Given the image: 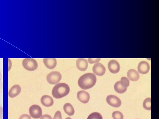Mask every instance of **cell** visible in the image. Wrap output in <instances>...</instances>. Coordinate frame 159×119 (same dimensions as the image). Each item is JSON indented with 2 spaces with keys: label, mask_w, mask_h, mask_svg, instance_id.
Segmentation results:
<instances>
[{
  "label": "cell",
  "mask_w": 159,
  "mask_h": 119,
  "mask_svg": "<svg viewBox=\"0 0 159 119\" xmlns=\"http://www.w3.org/2000/svg\"><path fill=\"white\" fill-rule=\"evenodd\" d=\"M150 66L148 63L144 61H141L139 64L138 70L139 73L142 74H145L149 72Z\"/></svg>",
  "instance_id": "obj_11"
},
{
  "label": "cell",
  "mask_w": 159,
  "mask_h": 119,
  "mask_svg": "<svg viewBox=\"0 0 159 119\" xmlns=\"http://www.w3.org/2000/svg\"><path fill=\"white\" fill-rule=\"evenodd\" d=\"M43 62L47 68L49 69H53L56 66L57 60L55 58H44Z\"/></svg>",
  "instance_id": "obj_15"
},
{
  "label": "cell",
  "mask_w": 159,
  "mask_h": 119,
  "mask_svg": "<svg viewBox=\"0 0 159 119\" xmlns=\"http://www.w3.org/2000/svg\"><path fill=\"white\" fill-rule=\"evenodd\" d=\"M108 68L110 72L115 74L118 73L120 71V67L119 63L116 60H110L108 64Z\"/></svg>",
  "instance_id": "obj_9"
},
{
  "label": "cell",
  "mask_w": 159,
  "mask_h": 119,
  "mask_svg": "<svg viewBox=\"0 0 159 119\" xmlns=\"http://www.w3.org/2000/svg\"><path fill=\"white\" fill-rule=\"evenodd\" d=\"M143 108L147 110H151V99L147 98L145 99L143 103Z\"/></svg>",
  "instance_id": "obj_18"
},
{
  "label": "cell",
  "mask_w": 159,
  "mask_h": 119,
  "mask_svg": "<svg viewBox=\"0 0 159 119\" xmlns=\"http://www.w3.org/2000/svg\"><path fill=\"white\" fill-rule=\"evenodd\" d=\"M61 79V75L58 72L53 71L48 74L46 79L50 84H55L60 82Z\"/></svg>",
  "instance_id": "obj_5"
},
{
  "label": "cell",
  "mask_w": 159,
  "mask_h": 119,
  "mask_svg": "<svg viewBox=\"0 0 159 119\" xmlns=\"http://www.w3.org/2000/svg\"><path fill=\"white\" fill-rule=\"evenodd\" d=\"M97 78L92 73H87L81 76L79 79L78 83L79 87L83 90H87L92 87L95 84Z\"/></svg>",
  "instance_id": "obj_1"
},
{
  "label": "cell",
  "mask_w": 159,
  "mask_h": 119,
  "mask_svg": "<svg viewBox=\"0 0 159 119\" xmlns=\"http://www.w3.org/2000/svg\"><path fill=\"white\" fill-rule=\"evenodd\" d=\"M127 76L128 78L132 81H136L139 78L138 72L134 69H129L127 72Z\"/></svg>",
  "instance_id": "obj_16"
},
{
  "label": "cell",
  "mask_w": 159,
  "mask_h": 119,
  "mask_svg": "<svg viewBox=\"0 0 159 119\" xmlns=\"http://www.w3.org/2000/svg\"><path fill=\"white\" fill-rule=\"evenodd\" d=\"M30 116L34 119L40 118L42 115V111L41 108L38 105L34 104L31 106L29 109Z\"/></svg>",
  "instance_id": "obj_6"
},
{
  "label": "cell",
  "mask_w": 159,
  "mask_h": 119,
  "mask_svg": "<svg viewBox=\"0 0 159 119\" xmlns=\"http://www.w3.org/2000/svg\"><path fill=\"white\" fill-rule=\"evenodd\" d=\"M76 65L78 69L82 71H85L88 66V62L85 59L79 58L76 61Z\"/></svg>",
  "instance_id": "obj_12"
},
{
  "label": "cell",
  "mask_w": 159,
  "mask_h": 119,
  "mask_svg": "<svg viewBox=\"0 0 159 119\" xmlns=\"http://www.w3.org/2000/svg\"><path fill=\"white\" fill-rule=\"evenodd\" d=\"M53 119H62L61 112L59 111H57L55 112Z\"/></svg>",
  "instance_id": "obj_21"
},
{
  "label": "cell",
  "mask_w": 159,
  "mask_h": 119,
  "mask_svg": "<svg viewBox=\"0 0 159 119\" xmlns=\"http://www.w3.org/2000/svg\"><path fill=\"white\" fill-rule=\"evenodd\" d=\"M19 119H31L30 117L28 115L24 114L21 115Z\"/></svg>",
  "instance_id": "obj_23"
},
{
  "label": "cell",
  "mask_w": 159,
  "mask_h": 119,
  "mask_svg": "<svg viewBox=\"0 0 159 119\" xmlns=\"http://www.w3.org/2000/svg\"><path fill=\"white\" fill-rule=\"evenodd\" d=\"M41 102L44 106L49 107L53 105L54 101L53 99L48 95H44L41 98Z\"/></svg>",
  "instance_id": "obj_14"
},
{
  "label": "cell",
  "mask_w": 159,
  "mask_h": 119,
  "mask_svg": "<svg viewBox=\"0 0 159 119\" xmlns=\"http://www.w3.org/2000/svg\"><path fill=\"white\" fill-rule=\"evenodd\" d=\"M106 101L108 104L115 108L120 107L121 104L120 99L116 96L112 95H110L107 96Z\"/></svg>",
  "instance_id": "obj_7"
},
{
  "label": "cell",
  "mask_w": 159,
  "mask_h": 119,
  "mask_svg": "<svg viewBox=\"0 0 159 119\" xmlns=\"http://www.w3.org/2000/svg\"><path fill=\"white\" fill-rule=\"evenodd\" d=\"M113 119H123L124 116L122 113L119 111H115L112 113Z\"/></svg>",
  "instance_id": "obj_20"
},
{
  "label": "cell",
  "mask_w": 159,
  "mask_h": 119,
  "mask_svg": "<svg viewBox=\"0 0 159 119\" xmlns=\"http://www.w3.org/2000/svg\"><path fill=\"white\" fill-rule=\"evenodd\" d=\"M23 67L29 71H33L36 70L38 66L36 61L33 58H25L22 62Z\"/></svg>",
  "instance_id": "obj_4"
},
{
  "label": "cell",
  "mask_w": 159,
  "mask_h": 119,
  "mask_svg": "<svg viewBox=\"0 0 159 119\" xmlns=\"http://www.w3.org/2000/svg\"><path fill=\"white\" fill-rule=\"evenodd\" d=\"M40 119H52V117L48 114H44L40 117Z\"/></svg>",
  "instance_id": "obj_24"
},
{
  "label": "cell",
  "mask_w": 159,
  "mask_h": 119,
  "mask_svg": "<svg viewBox=\"0 0 159 119\" xmlns=\"http://www.w3.org/2000/svg\"><path fill=\"white\" fill-rule=\"evenodd\" d=\"M93 71L96 75L102 76L106 72L105 66L102 64L97 63L95 64L93 67Z\"/></svg>",
  "instance_id": "obj_8"
},
{
  "label": "cell",
  "mask_w": 159,
  "mask_h": 119,
  "mask_svg": "<svg viewBox=\"0 0 159 119\" xmlns=\"http://www.w3.org/2000/svg\"><path fill=\"white\" fill-rule=\"evenodd\" d=\"M63 109L65 112L69 116L73 115L75 110L72 105L69 103H66L63 106Z\"/></svg>",
  "instance_id": "obj_17"
},
{
  "label": "cell",
  "mask_w": 159,
  "mask_h": 119,
  "mask_svg": "<svg viewBox=\"0 0 159 119\" xmlns=\"http://www.w3.org/2000/svg\"><path fill=\"white\" fill-rule=\"evenodd\" d=\"M129 85V81L126 77H122L120 80L116 82L114 85L115 91L119 94H122L125 92L127 88Z\"/></svg>",
  "instance_id": "obj_3"
},
{
  "label": "cell",
  "mask_w": 159,
  "mask_h": 119,
  "mask_svg": "<svg viewBox=\"0 0 159 119\" xmlns=\"http://www.w3.org/2000/svg\"><path fill=\"white\" fill-rule=\"evenodd\" d=\"M21 91V88L18 85L13 86L8 92V95L11 98L16 97L20 93Z\"/></svg>",
  "instance_id": "obj_13"
},
{
  "label": "cell",
  "mask_w": 159,
  "mask_h": 119,
  "mask_svg": "<svg viewBox=\"0 0 159 119\" xmlns=\"http://www.w3.org/2000/svg\"><path fill=\"white\" fill-rule=\"evenodd\" d=\"M77 98L78 99L84 104L87 103L90 99V95L87 92L84 90H80L77 93Z\"/></svg>",
  "instance_id": "obj_10"
},
{
  "label": "cell",
  "mask_w": 159,
  "mask_h": 119,
  "mask_svg": "<svg viewBox=\"0 0 159 119\" xmlns=\"http://www.w3.org/2000/svg\"><path fill=\"white\" fill-rule=\"evenodd\" d=\"M70 90V87L67 84L60 83L55 85L53 88L52 93L55 98L60 99L67 95Z\"/></svg>",
  "instance_id": "obj_2"
},
{
  "label": "cell",
  "mask_w": 159,
  "mask_h": 119,
  "mask_svg": "<svg viewBox=\"0 0 159 119\" xmlns=\"http://www.w3.org/2000/svg\"><path fill=\"white\" fill-rule=\"evenodd\" d=\"M65 119H72L70 117H67Z\"/></svg>",
  "instance_id": "obj_27"
},
{
  "label": "cell",
  "mask_w": 159,
  "mask_h": 119,
  "mask_svg": "<svg viewBox=\"0 0 159 119\" xmlns=\"http://www.w3.org/2000/svg\"><path fill=\"white\" fill-rule=\"evenodd\" d=\"M101 59L99 58H89L88 59V62L91 64L98 63Z\"/></svg>",
  "instance_id": "obj_22"
},
{
  "label": "cell",
  "mask_w": 159,
  "mask_h": 119,
  "mask_svg": "<svg viewBox=\"0 0 159 119\" xmlns=\"http://www.w3.org/2000/svg\"><path fill=\"white\" fill-rule=\"evenodd\" d=\"M0 119H3L2 108L0 106Z\"/></svg>",
  "instance_id": "obj_25"
},
{
  "label": "cell",
  "mask_w": 159,
  "mask_h": 119,
  "mask_svg": "<svg viewBox=\"0 0 159 119\" xmlns=\"http://www.w3.org/2000/svg\"></svg>",
  "instance_id": "obj_28"
},
{
  "label": "cell",
  "mask_w": 159,
  "mask_h": 119,
  "mask_svg": "<svg viewBox=\"0 0 159 119\" xmlns=\"http://www.w3.org/2000/svg\"><path fill=\"white\" fill-rule=\"evenodd\" d=\"M87 119H103L102 115L99 112H94L91 113Z\"/></svg>",
  "instance_id": "obj_19"
},
{
  "label": "cell",
  "mask_w": 159,
  "mask_h": 119,
  "mask_svg": "<svg viewBox=\"0 0 159 119\" xmlns=\"http://www.w3.org/2000/svg\"><path fill=\"white\" fill-rule=\"evenodd\" d=\"M2 74L1 73V72H0V82L2 79Z\"/></svg>",
  "instance_id": "obj_26"
}]
</instances>
